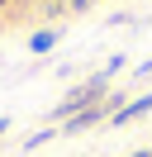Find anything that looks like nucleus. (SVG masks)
I'll return each instance as SVG.
<instances>
[{
  "label": "nucleus",
  "mask_w": 152,
  "mask_h": 157,
  "mask_svg": "<svg viewBox=\"0 0 152 157\" xmlns=\"http://www.w3.org/2000/svg\"><path fill=\"white\" fill-rule=\"evenodd\" d=\"M147 109H152V95H138L133 105H119V114H114L109 124H114V128H124V124H133L138 114H147Z\"/></svg>",
  "instance_id": "1"
},
{
  "label": "nucleus",
  "mask_w": 152,
  "mask_h": 157,
  "mask_svg": "<svg viewBox=\"0 0 152 157\" xmlns=\"http://www.w3.org/2000/svg\"><path fill=\"white\" fill-rule=\"evenodd\" d=\"M52 43H57V29H38L33 38H28V48H33V52H48Z\"/></svg>",
  "instance_id": "2"
},
{
  "label": "nucleus",
  "mask_w": 152,
  "mask_h": 157,
  "mask_svg": "<svg viewBox=\"0 0 152 157\" xmlns=\"http://www.w3.org/2000/svg\"><path fill=\"white\" fill-rule=\"evenodd\" d=\"M128 157H152V152H147V147H138V152H128Z\"/></svg>",
  "instance_id": "3"
},
{
  "label": "nucleus",
  "mask_w": 152,
  "mask_h": 157,
  "mask_svg": "<svg viewBox=\"0 0 152 157\" xmlns=\"http://www.w3.org/2000/svg\"><path fill=\"white\" fill-rule=\"evenodd\" d=\"M5 128H10V119H5V114H0V133H5Z\"/></svg>",
  "instance_id": "4"
},
{
  "label": "nucleus",
  "mask_w": 152,
  "mask_h": 157,
  "mask_svg": "<svg viewBox=\"0 0 152 157\" xmlns=\"http://www.w3.org/2000/svg\"><path fill=\"white\" fill-rule=\"evenodd\" d=\"M52 5H71V0H52Z\"/></svg>",
  "instance_id": "5"
},
{
  "label": "nucleus",
  "mask_w": 152,
  "mask_h": 157,
  "mask_svg": "<svg viewBox=\"0 0 152 157\" xmlns=\"http://www.w3.org/2000/svg\"><path fill=\"white\" fill-rule=\"evenodd\" d=\"M0 5H5V0H0Z\"/></svg>",
  "instance_id": "6"
}]
</instances>
